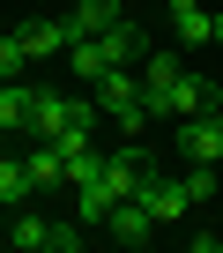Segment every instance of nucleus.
Wrapping results in <instances>:
<instances>
[{
  "label": "nucleus",
  "instance_id": "f257e3e1",
  "mask_svg": "<svg viewBox=\"0 0 223 253\" xmlns=\"http://www.w3.org/2000/svg\"><path fill=\"white\" fill-rule=\"evenodd\" d=\"M89 89H97V112L119 126V134H142V126H149V97H142V75H134V67H112V75H97Z\"/></svg>",
  "mask_w": 223,
  "mask_h": 253
},
{
  "label": "nucleus",
  "instance_id": "0eeeda50",
  "mask_svg": "<svg viewBox=\"0 0 223 253\" xmlns=\"http://www.w3.org/2000/svg\"><path fill=\"white\" fill-rule=\"evenodd\" d=\"M104 238H112V246H149V238H156V216H149V209L127 194V201H112V216H104Z\"/></svg>",
  "mask_w": 223,
  "mask_h": 253
},
{
  "label": "nucleus",
  "instance_id": "f3484780",
  "mask_svg": "<svg viewBox=\"0 0 223 253\" xmlns=\"http://www.w3.org/2000/svg\"><path fill=\"white\" fill-rule=\"evenodd\" d=\"M208 82H216V112H223V75H208Z\"/></svg>",
  "mask_w": 223,
  "mask_h": 253
},
{
  "label": "nucleus",
  "instance_id": "dca6fc26",
  "mask_svg": "<svg viewBox=\"0 0 223 253\" xmlns=\"http://www.w3.org/2000/svg\"><path fill=\"white\" fill-rule=\"evenodd\" d=\"M186 194L193 201H216V164H186Z\"/></svg>",
  "mask_w": 223,
  "mask_h": 253
},
{
  "label": "nucleus",
  "instance_id": "f03ea898",
  "mask_svg": "<svg viewBox=\"0 0 223 253\" xmlns=\"http://www.w3.org/2000/svg\"><path fill=\"white\" fill-rule=\"evenodd\" d=\"M8 216H15V223H8V246H23V253H37V246H45V253H74V246H82V231H89L82 216H74V223H52V216H37L30 201H23V209H8Z\"/></svg>",
  "mask_w": 223,
  "mask_h": 253
},
{
  "label": "nucleus",
  "instance_id": "f8f14e48",
  "mask_svg": "<svg viewBox=\"0 0 223 253\" xmlns=\"http://www.w3.org/2000/svg\"><path fill=\"white\" fill-rule=\"evenodd\" d=\"M23 164H30V179H37V194H52V186H67V149H60V142H37V149H30Z\"/></svg>",
  "mask_w": 223,
  "mask_h": 253
},
{
  "label": "nucleus",
  "instance_id": "2eb2a0df",
  "mask_svg": "<svg viewBox=\"0 0 223 253\" xmlns=\"http://www.w3.org/2000/svg\"><path fill=\"white\" fill-rule=\"evenodd\" d=\"M23 67H30V52H23V38L8 30V38H0V82H23Z\"/></svg>",
  "mask_w": 223,
  "mask_h": 253
},
{
  "label": "nucleus",
  "instance_id": "4468645a",
  "mask_svg": "<svg viewBox=\"0 0 223 253\" xmlns=\"http://www.w3.org/2000/svg\"><path fill=\"white\" fill-rule=\"evenodd\" d=\"M74 216H82L89 231H97V223L112 216V194H104V179H89V186H74Z\"/></svg>",
  "mask_w": 223,
  "mask_h": 253
},
{
  "label": "nucleus",
  "instance_id": "6e6552de",
  "mask_svg": "<svg viewBox=\"0 0 223 253\" xmlns=\"http://www.w3.org/2000/svg\"><path fill=\"white\" fill-rule=\"evenodd\" d=\"M171 30L186 52H201V45H216V8L208 0H171Z\"/></svg>",
  "mask_w": 223,
  "mask_h": 253
},
{
  "label": "nucleus",
  "instance_id": "9b49d317",
  "mask_svg": "<svg viewBox=\"0 0 223 253\" xmlns=\"http://www.w3.org/2000/svg\"><path fill=\"white\" fill-rule=\"evenodd\" d=\"M119 23H127V0H74V15H67V30H74V38L119 30Z\"/></svg>",
  "mask_w": 223,
  "mask_h": 253
},
{
  "label": "nucleus",
  "instance_id": "9d476101",
  "mask_svg": "<svg viewBox=\"0 0 223 253\" xmlns=\"http://www.w3.org/2000/svg\"><path fill=\"white\" fill-rule=\"evenodd\" d=\"M15 38H23V52H30V60H52V52H67V45H74V30H67V23H52V15L15 23Z\"/></svg>",
  "mask_w": 223,
  "mask_h": 253
},
{
  "label": "nucleus",
  "instance_id": "1a4fd4ad",
  "mask_svg": "<svg viewBox=\"0 0 223 253\" xmlns=\"http://www.w3.org/2000/svg\"><path fill=\"white\" fill-rule=\"evenodd\" d=\"M67 112H74V97H67V89L30 82V134H37V142H52V134H60V126H67Z\"/></svg>",
  "mask_w": 223,
  "mask_h": 253
},
{
  "label": "nucleus",
  "instance_id": "a211bd4d",
  "mask_svg": "<svg viewBox=\"0 0 223 253\" xmlns=\"http://www.w3.org/2000/svg\"><path fill=\"white\" fill-rule=\"evenodd\" d=\"M216 45H223V8H216Z\"/></svg>",
  "mask_w": 223,
  "mask_h": 253
},
{
  "label": "nucleus",
  "instance_id": "39448f33",
  "mask_svg": "<svg viewBox=\"0 0 223 253\" xmlns=\"http://www.w3.org/2000/svg\"><path fill=\"white\" fill-rule=\"evenodd\" d=\"M134 201H142V209L156 216V231H164V223H179V216L193 209V194H186V179H171L164 164H156V171L142 179V194H134Z\"/></svg>",
  "mask_w": 223,
  "mask_h": 253
},
{
  "label": "nucleus",
  "instance_id": "ddd939ff",
  "mask_svg": "<svg viewBox=\"0 0 223 253\" xmlns=\"http://www.w3.org/2000/svg\"><path fill=\"white\" fill-rule=\"evenodd\" d=\"M30 126V82H0V134Z\"/></svg>",
  "mask_w": 223,
  "mask_h": 253
},
{
  "label": "nucleus",
  "instance_id": "7ed1b4c3",
  "mask_svg": "<svg viewBox=\"0 0 223 253\" xmlns=\"http://www.w3.org/2000/svg\"><path fill=\"white\" fill-rule=\"evenodd\" d=\"M164 112H171V119L216 112V82H208V75H193V67H179V75H171V82H164V89L149 97V119H164Z\"/></svg>",
  "mask_w": 223,
  "mask_h": 253
},
{
  "label": "nucleus",
  "instance_id": "423d86ee",
  "mask_svg": "<svg viewBox=\"0 0 223 253\" xmlns=\"http://www.w3.org/2000/svg\"><path fill=\"white\" fill-rule=\"evenodd\" d=\"M179 157H186V164H223V112L179 119Z\"/></svg>",
  "mask_w": 223,
  "mask_h": 253
},
{
  "label": "nucleus",
  "instance_id": "20e7f679",
  "mask_svg": "<svg viewBox=\"0 0 223 253\" xmlns=\"http://www.w3.org/2000/svg\"><path fill=\"white\" fill-rule=\"evenodd\" d=\"M149 171H156V157H149V149L127 134L119 149L104 157V194H112V201H127V194H142V179H149Z\"/></svg>",
  "mask_w": 223,
  "mask_h": 253
}]
</instances>
